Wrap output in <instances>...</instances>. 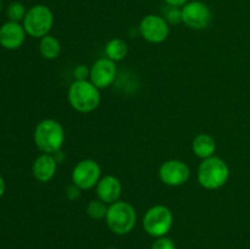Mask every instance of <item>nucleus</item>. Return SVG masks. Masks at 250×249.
<instances>
[{
    "mask_svg": "<svg viewBox=\"0 0 250 249\" xmlns=\"http://www.w3.org/2000/svg\"><path fill=\"white\" fill-rule=\"evenodd\" d=\"M33 139L42 153L56 154L65 143V129L56 120H42L34 128Z\"/></svg>",
    "mask_w": 250,
    "mask_h": 249,
    "instance_id": "1",
    "label": "nucleus"
},
{
    "mask_svg": "<svg viewBox=\"0 0 250 249\" xmlns=\"http://www.w3.org/2000/svg\"><path fill=\"white\" fill-rule=\"evenodd\" d=\"M67 99L72 109L87 114L99 106L102 95L99 88L95 87L89 80L73 81L68 87Z\"/></svg>",
    "mask_w": 250,
    "mask_h": 249,
    "instance_id": "2",
    "label": "nucleus"
},
{
    "mask_svg": "<svg viewBox=\"0 0 250 249\" xmlns=\"http://www.w3.org/2000/svg\"><path fill=\"white\" fill-rule=\"evenodd\" d=\"M197 178L199 185L208 190L224 187L229 178V167L220 156L204 159L198 167Z\"/></svg>",
    "mask_w": 250,
    "mask_h": 249,
    "instance_id": "3",
    "label": "nucleus"
},
{
    "mask_svg": "<svg viewBox=\"0 0 250 249\" xmlns=\"http://www.w3.org/2000/svg\"><path fill=\"white\" fill-rule=\"evenodd\" d=\"M105 220L109 229L115 234H127L136 227V209L129 203L117 200L109 205Z\"/></svg>",
    "mask_w": 250,
    "mask_h": 249,
    "instance_id": "4",
    "label": "nucleus"
},
{
    "mask_svg": "<svg viewBox=\"0 0 250 249\" xmlns=\"http://www.w3.org/2000/svg\"><path fill=\"white\" fill-rule=\"evenodd\" d=\"M23 27L26 33L33 38H43L49 34L54 24V14L46 5L38 4L27 10Z\"/></svg>",
    "mask_w": 250,
    "mask_h": 249,
    "instance_id": "5",
    "label": "nucleus"
},
{
    "mask_svg": "<svg viewBox=\"0 0 250 249\" xmlns=\"http://www.w3.org/2000/svg\"><path fill=\"white\" fill-rule=\"evenodd\" d=\"M173 225V214L165 205H154L149 208L143 217V228L149 236L164 237L171 231Z\"/></svg>",
    "mask_w": 250,
    "mask_h": 249,
    "instance_id": "6",
    "label": "nucleus"
},
{
    "mask_svg": "<svg viewBox=\"0 0 250 249\" xmlns=\"http://www.w3.org/2000/svg\"><path fill=\"white\" fill-rule=\"evenodd\" d=\"M182 22L190 29L202 31L208 28L212 21L211 9L200 0H192L181 7Z\"/></svg>",
    "mask_w": 250,
    "mask_h": 249,
    "instance_id": "7",
    "label": "nucleus"
},
{
    "mask_svg": "<svg viewBox=\"0 0 250 249\" xmlns=\"http://www.w3.org/2000/svg\"><path fill=\"white\" fill-rule=\"evenodd\" d=\"M139 33L149 43H163L170 34V24L165 17L154 14L146 15L139 22Z\"/></svg>",
    "mask_w": 250,
    "mask_h": 249,
    "instance_id": "8",
    "label": "nucleus"
},
{
    "mask_svg": "<svg viewBox=\"0 0 250 249\" xmlns=\"http://www.w3.org/2000/svg\"><path fill=\"white\" fill-rule=\"evenodd\" d=\"M71 178L73 185L77 186L80 189H90L97 187L102 178V168L93 159H84L73 167Z\"/></svg>",
    "mask_w": 250,
    "mask_h": 249,
    "instance_id": "9",
    "label": "nucleus"
},
{
    "mask_svg": "<svg viewBox=\"0 0 250 249\" xmlns=\"http://www.w3.org/2000/svg\"><path fill=\"white\" fill-rule=\"evenodd\" d=\"M190 177V168L185 161L171 159L161 164L159 167V178L168 187H180L188 182Z\"/></svg>",
    "mask_w": 250,
    "mask_h": 249,
    "instance_id": "10",
    "label": "nucleus"
},
{
    "mask_svg": "<svg viewBox=\"0 0 250 249\" xmlns=\"http://www.w3.org/2000/svg\"><path fill=\"white\" fill-rule=\"evenodd\" d=\"M117 77L116 62L105 58H100L89 68V81L99 89H105L114 84Z\"/></svg>",
    "mask_w": 250,
    "mask_h": 249,
    "instance_id": "11",
    "label": "nucleus"
},
{
    "mask_svg": "<svg viewBox=\"0 0 250 249\" xmlns=\"http://www.w3.org/2000/svg\"><path fill=\"white\" fill-rule=\"evenodd\" d=\"M26 31L20 22L7 21L0 27V45L7 50H16L26 39Z\"/></svg>",
    "mask_w": 250,
    "mask_h": 249,
    "instance_id": "12",
    "label": "nucleus"
},
{
    "mask_svg": "<svg viewBox=\"0 0 250 249\" xmlns=\"http://www.w3.org/2000/svg\"><path fill=\"white\" fill-rule=\"evenodd\" d=\"M122 193V183L116 176L106 175L100 178L97 185L98 199L106 203L107 205L120 200Z\"/></svg>",
    "mask_w": 250,
    "mask_h": 249,
    "instance_id": "13",
    "label": "nucleus"
},
{
    "mask_svg": "<svg viewBox=\"0 0 250 249\" xmlns=\"http://www.w3.org/2000/svg\"><path fill=\"white\" fill-rule=\"evenodd\" d=\"M56 170H58V160L54 154L43 153L34 160L32 166L34 178L42 183H46L53 180Z\"/></svg>",
    "mask_w": 250,
    "mask_h": 249,
    "instance_id": "14",
    "label": "nucleus"
},
{
    "mask_svg": "<svg viewBox=\"0 0 250 249\" xmlns=\"http://www.w3.org/2000/svg\"><path fill=\"white\" fill-rule=\"evenodd\" d=\"M192 149L195 155L200 159H208L215 155L216 151V142L214 137L208 133H200L194 138L192 143Z\"/></svg>",
    "mask_w": 250,
    "mask_h": 249,
    "instance_id": "15",
    "label": "nucleus"
},
{
    "mask_svg": "<svg viewBox=\"0 0 250 249\" xmlns=\"http://www.w3.org/2000/svg\"><path fill=\"white\" fill-rule=\"evenodd\" d=\"M128 53V45L122 38H112L105 45V55L114 62L122 61Z\"/></svg>",
    "mask_w": 250,
    "mask_h": 249,
    "instance_id": "16",
    "label": "nucleus"
},
{
    "mask_svg": "<svg viewBox=\"0 0 250 249\" xmlns=\"http://www.w3.org/2000/svg\"><path fill=\"white\" fill-rule=\"evenodd\" d=\"M39 53L46 60H55L61 53V44L54 36L46 34L39 42Z\"/></svg>",
    "mask_w": 250,
    "mask_h": 249,
    "instance_id": "17",
    "label": "nucleus"
},
{
    "mask_svg": "<svg viewBox=\"0 0 250 249\" xmlns=\"http://www.w3.org/2000/svg\"><path fill=\"white\" fill-rule=\"evenodd\" d=\"M107 208L109 205L106 203L102 202L100 199L98 200H92L89 202V204L87 205V209H85V212L89 217H92L93 220H100L104 219L106 216Z\"/></svg>",
    "mask_w": 250,
    "mask_h": 249,
    "instance_id": "18",
    "label": "nucleus"
},
{
    "mask_svg": "<svg viewBox=\"0 0 250 249\" xmlns=\"http://www.w3.org/2000/svg\"><path fill=\"white\" fill-rule=\"evenodd\" d=\"M26 14H27L26 6L20 1L11 2L6 9L7 19H9V21H12V22L23 21Z\"/></svg>",
    "mask_w": 250,
    "mask_h": 249,
    "instance_id": "19",
    "label": "nucleus"
},
{
    "mask_svg": "<svg viewBox=\"0 0 250 249\" xmlns=\"http://www.w3.org/2000/svg\"><path fill=\"white\" fill-rule=\"evenodd\" d=\"M165 20L168 22V24H177L182 22V11L181 7L168 6L165 10Z\"/></svg>",
    "mask_w": 250,
    "mask_h": 249,
    "instance_id": "20",
    "label": "nucleus"
},
{
    "mask_svg": "<svg viewBox=\"0 0 250 249\" xmlns=\"http://www.w3.org/2000/svg\"><path fill=\"white\" fill-rule=\"evenodd\" d=\"M150 249H176V244L170 237L164 236L156 238L155 242L151 244Z\"/></svg>",
    "mask_w": 250,
    "mask_h": 249,
    "instance_id": "21",
    "label": "nucleus"
},
{
    "mask_svg": "<svg viewBox=\"0 0 250 249\" xmlns=\"http://www.w3.org/2000/svg\"><path fill=\"white\" fill-rule=\"evenodd\" d=\"M73 76H75V81L88 80V77H89V68L85 65L76 66L75 70H73Z\"/></svg>",
    "mask_w": 250,
    "mask_h": 249,
    "instance_id": "22",
    "label": "nucleus"
},
{
    "mask_svg": "<svg viewBox=\"0 0 250 249\" xmlns=\"http://www.w3.org/2000/svg\"><path fill=\"white\" fill-rule=\"evenodd\" d=\"M80 190L81 189L77 187V186H75V185L70 186V187L66 189V197H67L70 200L77 199V198L80 197Z\"/></svg>",
    "mask_w": 250,
    "mask_h": 249,
    "instance_id": "23",
    "label": "nucleus"
},
{
    "mask_svg": "<svg viewBox=\"0 0 250 249\" xmlns=\"http://www.w3.org/2000/svg\"><path fill=\"white\" fill-rule=\"evenodd\" d=\"M168 6H175V7H182L183 5L187 4L188 0H164Z\"/></svg>",
    "mask_w": 250,
    "mask_h": 249,
    "instance_id": "24",
    "label": "nucleus"
},
{
    "mask_svg": "<svg viewBox=\"0 0 250 249\" xmlns=\"http://www.w3.org/2000/svg\"><path fill=\"white\" fill-rule=\"evenodd\" d=\"M5 190H6V185H5V180L1 175H0V198L4 195Z\"/></svg>",
    "mask_w": 250,
    "mask_h": 249,
    "instance_id": "25",
    "label": "nucleus"
},
{
    "mask_svg": "<svg viewBox=\"0 0 250 249\" xmlns=\"http://www.w3.org/2000/svg\"><path fill=\"white\" fill-rule=\"evenodd\" d=\"M1 9H2V2L1 0H0V12H1Z\"/></svg>",
    "mask_w": 250,
    "mask_h": 249,
    "instance_id": "26",
    "label": "nucleus"
},
{
    "mask_svg": "<svg viewBox=\"0 0 250 249\" xmlns=\"http://www.w3.org/2000/svg\"><path fill=\"white\" fill-rule=\"evenodd\" d=\"M106 249H119V248H114V247H111V248H106Z\"/></svg>",
    "mask_w": 250,
    "mask_h": 249,
    "instance_id": "27",
    "label": "nucleus"
}]
</instances>
